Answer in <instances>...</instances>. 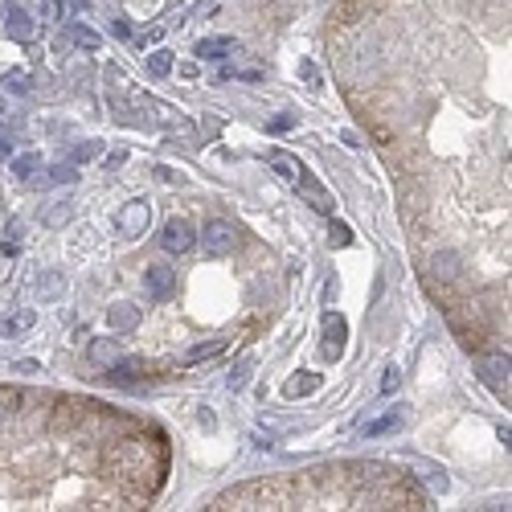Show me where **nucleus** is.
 <instances>
[{
  "label": "nucleus",
  "instance_id": "f257e3e1",
  "mask_svg": "<svg viewBox=\"0 0 512 512\" xmlns=\"http://www.w3.org/2000/svg\"><path fill=\"white\" fill-rule=\"evenodd\" d=\"M238 242H242V234H238V226L226 221V217L205 221V230H201V246L209 250V254H217V258H221V254H234Z\"/></svg>",
  "mask_w": 512,
  "mask_h": 512
},
{
  "label": "nucleus",
  "instance_id": "f03ea898",
  "mask_svg": "<svg viewBox=\"0 0 512 512\" xmlns=\"http://www.w3.org/2000/svg\"><path fill=\"white\" fill-rule=\"evenodd\" d=\"M148 221H152L148 201H127L115 214V230H119V238H140V234L148 230Z\"/></svg>",
  "mask_w": 512,
  "mask_h": 512
},
{
  "label": "nucleus",
  "instance_id": "7ed1b4c3",
  "mask_svg": "<svg viewBox=\"0 0 512 512\" xmlns=\"http://www.w3.org/2000/svg\"><path fill=\"white\" fill-rule=\"evenodd\" d=\"M508 352H492V357H484V365H479V377H484V385L492 390V394L508 397Z\"/></svg>",
  "mask_w": 512,
  "mask_h": 512
},
{
  "label": "nucleus",
  "instance_id": "20e7f679",
  "mask_svg": "<svg viewBox=\"0 0 512 512\" xmlns=\"http://www.w3.org/2000/svg\"><path fill=\"white\" fill-rule=\"evenodd\" d=\"M160 246H164L168 254H184V250L193 246V226H189L184 217H172L164 226V234H160Z\"/></svg>",
  "mask_w": 512,
  "mask_h": 512
},
{
  "label": "nucleus",
  "instance_id": "39448f33",
  "mask_svg": "<svg viewBox=\"0 0 512 512\" xmlns=\"http://www.w3.org/2000/svg\"><path fill=\"white\" fill-rule=\"evenodd\" d=\"M345 340H348V324L336 312H328L324 315V357L336 361V357L345 352Z\"/></svg>",
  "mask_w": 512,
  "mask_h": 512
},
{
  "label": "nucleus",
  "instance_id": "423d86ee",
  "mask_svg": "<svg viewBox=\"0 0 512 512\" xmlns=\"http://www.w3.org/2000/svg\"><path fill=\"white\" fill-rule=\"evenodd\" d=\"M234 50H238V41H234V37H201L197 46H193V53H197L201 62H217V58H230Z\"/></svg>",
  "mask_w": 512,
  "mask_h": 512
},
{
  "label": "nucleus",
  "instance_id": "0eeeda50",
  "mask_svg": "<svg viewBox=\"0 0 512 512\" xmlns=\"http://www.w3.org/2000/svg\"><path fill=\"white\" fill-rule=\"evenodd\" d=\"M140 320H144V312L132 308V303H115V308H107V328L111 332H132V328H140Z\"/></svg>",
  "mask_w": 512,
  "mask_h": 512
},
{
  "label": "nucleus",
  "instance_id": "6e6552de",
  "mask_svg": "<svg viewBox=\"0 0 512 512\" xmlns=\"http://www.w3.org/2000/svg\"><path fill=\"white\" fill-rule=\"evenodd\" d=\"M296 184H299V193H303V197L312 201V205L320 209V214H332V193H328V189H324L320 181H315L312 172H303V177H299Z\"/></svg>",
  "mask_w": 512,
  "mask_h": 512
},
{
  "label": "nucleus",
  "instance_id": "1a4fd4ad",
  "mask_svg": "<svg viewBox=\"0 0 512 512\" xmlns=\"http://www.w3.org/2000/svg\"><path fill=\"white\" fill-rule=\"evenodd\" d=\"M144 283H148V291H152V299H168L172 291H177V275L168 271V266H152L148 275H144Z\"/></svg>",
  "mask_w": 512,
  "mask_h": 512
},
{
  "label": "nucleus",
  "instance_id": "9d476101",
  "mask_svg": "<svg viewBox=\"0 0 512 512\" xmlns=\"http://www.w3.org/2000/svg\"><path fill=\"white\" fill-rule=\"evenodd\" d=\"M70 214H74V201L62 197V201H50L46 209H41V226H50V230H58V226H66Z\"/></svg>",
  "mask_w": 512,
  "mask_h": 512
},
{
  "label": "nucleus",
  "instance_id": "9b49d317",
  "mask_svg": "<svg viewBox=\"0 0 512 512\" xmlns=\"http://www.w3.org/2000/svg\"><path fill=\"white\" fill-rule=\"evenodd\" d=\"M315 390H320V373H296V377L283 385L287 397H303V394H315Z\"/></svg>",
  "mask_w": 512,
  "mask_h": 512
},
{
  "label": "nucleus",
  "instance_id": "f8f14e48",
  "mask_svg": "<svg viewBox=\"0 0 512 512\" xmlns=\"http://www.w3.org/2000/svg\"><path fill=\"white\" fill-rule=\"evenodd\" d=\"M9 37H13V41H29V37H33V21H29V13H21V9L9 13Z\"/></svg>",
  "mask_w": 512,
  "mask_h": 512
},
{
  "label": "nucleus",
  "instance_id": "ddd939ff",
  "mask_svg": "<svg viewBox=\"0 0 512 512\" xmlns=\"http://www.w3.org/2000/svg\"><path fill=\"white\" fill-rule=\"evenodd\" d=\"M271 164L279 168V172L287 177V181H299V177H303V164H299V160L291 156V152H271Z\"/></svg>",
  "mask_w": 512,
  "mask_h": 512
},
{
  "label": "nucleus",
  "instance_id": "4468645a",
  "mask_svg": "<svg viewBox=\"0 0 512 512\" xmlns=\"http://www.w3.org/2000/svg\"><path fill=\"white\" fill-rule=\"evenodd\" d=\"M33 324H37V312H29V308H25V312H13L4 320V336H21V332H29Z\"/></svg>",
  "mask_w": 512,
  "mask_h": 512
},
{
  "label": "nucleus",
  "instance_id": "2eb2a0df",
  "mask_svg": "<svg viewBox=\"0 0 512 512\" xmlns=\"http://www.w3.org/2000/svg\"><path fill=\"white\" fill-rule=\"evenodd\" d=\"M397 427H402V410H390V414H381L377 422H369L365 434H369V439H381V434H390V430H397Z\"/></svg>",
  "mask_w": 512,
  "mask_h": 512
},
{
  "label": "nucleus",
  "instance_id": "dca6fc26",
  "mask_svg": "<svg viewBox=\"0 0 512 512\" xmlns=\"http://www.w3.org/2000/svg\"><path fill=\"white\" fill-rule=\"evenodd\" d=\"M37 168H41V156L37 152H21L17 160H13V177H21V181H29Z\"/></svg>",
  "mask_w": 512,
  "mask_h": 512
},
{
  "label": "nucleus",
  "instance_id": "f3484780",
  "mask_svg": "<svg viewBox=\"0 0 512 512\" xmlns=\"http://www.w3.org/2000/svg\"><path fill=\"white\" fill-rule=\"evenodd\" d=\"M37 291H41L46 299H58L62 291H66V279H62L58 271H50V275H41V279H37Z\"/></svg>",
  "mask_w": 512,
  "mask_h": 512
},
{
  "label": "nucleus",
  "instance_id": "a211bd4d",
  "mask_svg": "<svg viewBox=\"0 0 512 512\" xmlns=\"http://www.w3.org/2000/svg\"><path fill=\"white\" fill-rule=\"evenodd\" d=\"M4 90H9V95H29L33 83H29V74H25V70H9V74H4Z\"/></svg>",
  "mask_w": 512,
  "mask_h": 512
},
{
  "label": "nucleus",
  "instance_id": "6ab92c4d",
  "mask_svg": "<svg viewBox=\"0 0 512 512\" xmlns=\"http://www.w3.org/2000/svg\"><path fill=\"white\" fill-rule=\"evenodd\" d=\"M90 357H95L99 365H115L119 361V345L115 340H95V345H90Z\"/></svg>",
  "mask_w": 512,
  "mask_h": 512
},
{
  "label": "nucleus",
  "instance_id": "aec40b11",
  "mask_svg": "<svg viewBox=\"0 0 512 512\" xmlns=\"http://www.w3.org/2000/svg\"><path fill=\"white\" fill-rule=\"evenodd\" d=\"M250 369H254V357H242V361L230 369V390H242L250 381Z\"/></svg>",
  "mask_w": 512,
  "mask_h": 512
},
{
  "label": "nucleus",
  "instance_id": "412c9836",
  "mask_svg": "<svg viewBox=\"0 0 512 512\" xmlns=\"http://www.w3.org/2000/svg\"><path fill=\"white\" fill-rule=\"evenodd\" d=\"M70 41H78L83 50H99V46H103L99 33H95V29H86V25H74V29H70Z\"/></svg>",
  "mask_w": 512,
  "mask_h": 512
},
{
  "label": "nucleus",
  "instance_id": "4be33fe9",
  "mask_svg": "<svg viewBox=\"0 0 512 512\" xmlns=\"http://www.w3.org/2000/svg\"><path fill=\"white\" fill-rule=\"evenodd\" d=\"M230 348V340H209V345H197L193 352H189V361H205V357H221Z\"/></svg>",
  "mask_w": 512,
  "mask_h": 512
},
{
  "label": "nucleus",
  "instance_id": "5701e85b",
  "mask_svg": "<svg viewBox=\"0 0 512 512\" xmlns=\"http://www.w3.org/2000/svg\"><path fill=\"white\" fill-rule=\"evenodd\" d=\"M148 74H156V78H164V74H172V53L160 50L148 58Z\"/></svg>",
  "mask_w": 512,
  "mask_h": 512
},
{
  "label": "nucleus",
  "instance_id": "b1692460",
  "mask_svg": "<svg viewBox=\"0 0 512 512\" xmlns=\"http://www.w3.org/2000/svg\"><path fill=\"white\" fill-rule=\"evenodd\" d=\"M99 152H103V144H99V140H86V144H78V148L70 152V156H74V164H86V160H95Z\"/></svg>",
  "mask_w": 512,
  "mask_h": 512
},
{
  "label": "nucleus",
  "instance_id": "393cba45",
  "mask_svg": "<svg viewBox=\"0 0 512 512\" xmlns=\"http://www.w3.org/2000/svg\"><path fill=\"white\" fill-rule=\"evenodd\" d=\"M46 181H53V184H70V181H78V168H74V164H53Z\"/></svg>",
  "mask_w": 512,
  "mask_h": 512
},
{
  "label": "nucleus",
  "instance_id": "a878e982",
  "mask_svg": "<svg viewBox=\"0 0 512 512\" xmlns=\"http://www.w3.org/2000/svg\"><path fill=\"white\" fill-rule=\"evenodd\" d=\"M328 238H332V246H348V242H352V230H348L345 221H332V226H328Z\"/></svg>",
  "mask_w": 512,
  "mask_h": 512
},
{
  "label": "nucleus",
  "instance_id": "bb28decb",
  "mask_svg": "<svg viewBox=\"0 0 512 512\" xmlns=\"http://www.w3.org/2000/svg\"><path fill=\"white\" fill-rule=\"evenodd\" d=\"M299 78L312 86V90H320V83H324V78H320V66H315V62H299Z\"/></svg>",
  "mask_w": 512,
  "mask_h": 512
},
{
  "label": "nucleus",
  "instance_id": "cd10ccee",
  "mask_svg": "<svg viewBox=\"0 0 512 512\" xmlns=\"http://www.w3.org/2000/svg\"><path fill=\"white\" fill-rule=\"evenodd\" d=\"M160 37H164V25H152L148 33H140V41H135V46H140V50H144V46H156V41H160Z\"/></svg>",
  "mask_w": 512,
  "mask_h": 512
},
{
  "label": "nucleus",
  "instance_id": "c85d7f7f",
  "mask_svg": "<svg viewBox=\"0 0 512 512\" xmlns=\"http://www.w3.org/2000/svg\"><path fill=\"white\" fill-rule=\"evenodd\" d=\"M397 385H402V373H397V369H385V377H381V394H394Z\"/></svg>",
  "mask_w": 512,
  "mask_h": 512
},
{
  "label": "nucleus",
  "instance_id": "c756f323",
  "mask_svg": "<svg viewBox=\"0 0 512 512\" xmlns=\"http://www.w3.org/2000/svg\"><path fill=\"white\" fill-rule=\"evenodd\" d=\"M13 402H17V394H9V390H0V422L9 418V410H13Z\"/></svg>",
  "mask_w": 512,
  "mask_h": 512
},
{
  "label": "nucleus",
  "instance_id": "7c9ffc66",
  "mask_svg": "<svg viewBox=\"0 0 512 512\" xmlns=\"http://www.w3.org/2000/svg\"><path fill=\"white\" fill-rule=\"evenodd\" d=\"M427 484L434 488V492H446V476L443 471H427Z\"/></svg>",
  "mask_w": 512,
  "mask_h": 512
},
{
  "label": "nucleus",
  "instance_id": "2f4dec72",
  "mask_svg": "<svg viewBox=\"0 0 512 512\" xmlns=\"http://www.w3.org/2000/svg\"><path fill=\"white\" fill-rule=\"evenodd\" d=\"M172 66H177V62H172ZM177 74H181V78H197V66H193V62H181Z\"/></svg>",
  "mask_w": 512,
  "mask_h": 512
},
{
  "label": "nucleus",
  "instance_id": "473e14b6",
  "mask_svg": "<svg viewBox=\"0 0 512 512\" xmlns=\"http://www.w3.org/2000/svg\"><path fill=\"white\" fill-rule=\"evenodd\" d=\"M156 177H160V181H181V172H172L168 164H160V168H156Z\"/></svg>",
  "mask_w": 512,
  "mask_h": 512
},
{
  "label": "nucleus",
  "instance_id": "72a5a7b5",
  "mask_svg": "<svg viewBox=\"0 0 512 512\" xmlns=\"http://www.w3.org/2000/svg\"><path fill=\"white\" fill-rule=\"evenodd\" d=\"M287 127H296V119L283 115V119H275V123H271V132H287Z\"/></svg>",
  "mask_w": 512,
  "mask_h": 512
},
{
  "label": "nucleus",
  "instance_id": "f704fd0d",
  "mask_svg": "<svg viewBox=\"0 0 512 512\" xmlns=\"http://www.w3.org/2000/svg\"><path fill=\"white\" fill-rule=\"evenodd\" d=\"M13 373H37V361H17L13 365Z\"/></svg>",
  "mask_w": 512,
  "mask_h": 512
},
{
  "label": "nucleus",
  "instance_id": "c9c22d12",
  "mask_svg": "<svg viewBox=\"0 0 512 512\" xmlns=\"http://www.w3.org/2000/svg\"><path fill=\"white\" fill-rule=\"evenodd\" d=\"M115 37H132V25H127V21H115Z\"/></svg>",
  "mask_w": 512,
  "mask_h": 512
},
{
  "label": "nucleus",
  "instance_id": "e433bc0d",
  "mask_svg": "<svg viewBox=\"0 0 512 512\" xmlns=\"http://www.w3.org/2000/svg\"><path fill=\"white\" fill-rule=\"evenodd\" d=\"M0 156H9V140L4 135H0Z\"/></svg>",
  "mask_w": 512,
  "mask_h": 512
}]
</instances>
